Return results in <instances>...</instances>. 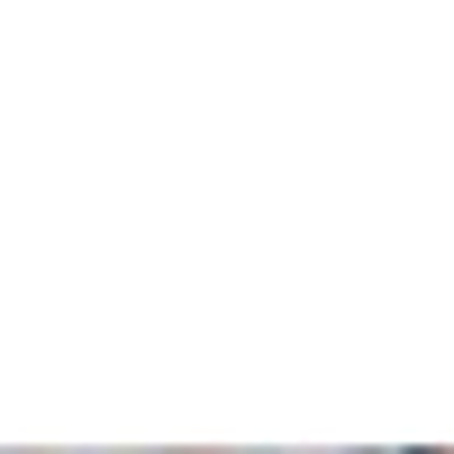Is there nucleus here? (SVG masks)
<instances>
[{
	"label": "nucleus",
	"mask_w": 454,
	"mask_h": 454,
	"mask_svg": "<svg viewBox=\"0 0 454 454\" xmlns=\"http://www.w3.org/2000/svg\"><path fill=\"white\" fill-rule=\"evenodd\" d=\"M346 454H436V445H346Z\"/></svg>",
	"instance_id": "f257e3e1"
}]
</instances>
